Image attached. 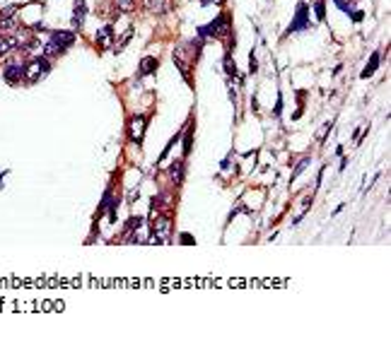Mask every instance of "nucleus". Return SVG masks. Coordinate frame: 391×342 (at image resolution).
I'll return each mask as SVG.
<instances>
[{"label":"nucleus","instance_id":"12","mask_svg":"<svg viewBox=\"0 0 391 342\" xmlns=\"http://www.w3.org/2000/svg\"><path fill=\"white\" fill-rule=\"evenodd\" d=\"M157 65H160V63H157V58H152V55H145V58L140 60V68H138V72H140L143 77H145V75H152V72L157 70Z\"/></svg>","mask_w":391,"mask_h":342},{"label":"nucleus","instance_id":"21","mask_svg":"<svg viewBox=\"0 0 391 342\" xmlns=\"http://www.w3.org/2000/svg\"><path fill=\"white\" fill-rule=\"evenodd\" d=\"M130 36H133V32H126V34L121 36V41H118V44H116V46H113V51H116V53H118V51H123V49H126V44H128V41H130Z\"/></svg>","mask_w":391,"mask_h":342},{"label":"nucleus","instance_id":"19","mask_svg":"<svg viewBox=\"0 0 391 342\" xmlns=\"http://www.w3.org/2000/svg\"><path fill=\"white\" fill-rule=\"evenodd\" d=\"M314 12H317V19H321V22L326 19V2H324V0H317V2H314Z\"/></svg>","mask_w":391,"mask_h":342},{"label":"nucleus","instance_id":"20","mask_svg":"<svg viewBox=\"0 0 391 342\" xmlns=\"http://www.w3.org/2000/svg\"><path fill=\"white\" fill-rule=\"evenodd\" d=\"M191 135H193V128H188L186 135H184V159L191 154Z\"/></svg>","mask_w":391,"mask_h":342},{"label":"nucleus","instance_id":"7","mask_svg":"<svg viewBox=\"0 0 391 342\" xmlns=\"http://www.w3.org/2000/svg\"><path fill=\"white\" fill-rule=\"evenodd\" d=\"M307 27H309V7H307V2H299L297 12H295V19H292L287 34H290V32H302V29H307Z\"/></svg>","mask_w":391,"mask_h":342},{"label":"nucleus","instance_id":"15","mask_svg":"<svg viewBox=\"0 0 391 342\" xmlns=\"http://www.w3.org/2000/svg\"><path fill=\"white\" fill-rule=\"evenodd\" d=\"M379 60H382V55H379V53H372L370 63H367V68L362 70V77H365V80H367V77H372L374 72H377V68H379Z\"/></svg>","mask_w":391,"mask_h":342},{"label":"nucleus","instance_id":"2","mask_svg":"<svg viewBox=\"0 0 391 342\" xmlns=\"http://www.w3.org/2000/svg\"><path fill=\"white\" fill-rule=\"evenodd\" d=\"M223 36H229V15H227V12H223L220 17H215L210 24H205V27H198V39H201V41L223 39Z\"/></svg>","mask_w":391,"mask_h":342},{"label":"nucleus","instance_id":"3","mask_svg":"<svg viewBox=\"0 0 391 342\" xmlns=\"http://www.w3.org/2000/svg\"><path fill=\"white\" fill-rule=\"evenodd\" d=\"M75 44V34L73 32H54L51 39H49V44L44 46V55H60L65 49H70Z\"/></svg>","mask_w":391,"mask_h":342},{"label":"nucleus","instance_id":"1","mask_svg":"<svg viewBox=\"0 0 391 342\" xmlns=\"http://www.w3.org/2000/svg\"><path fill=\"white\" fill-rule=\"evenodd\" d=\"M201 39H193V41H184V44H179L176 49H174V63H176V68L186 75V80H191L188 75H191V68L196 65V60H198V55H201Z\"/></svg>","mask_w":391,"mask_h":342},{"label":"nucleus","instance_id":"11","mask_svg":"<svg viewBox=\"0 0 391 342\" xmlns=\"http://www.w3.org/2000/svg\"><path fill=\"white\" fill-rule=\"evenodd\" d=\"M94 39H97V46H99V49H109V46H112V39H113V29L107 24V27H102V29L97 32Z\"/></svg>","mask_w":391,"mask_h":342},{"label":"nucleus","instance_id":"29","mask_svg":"<svg viewBox=\"0 0 391 342\" xmlns=\"http://www.w3.org/2000/svg\"><path fill=\"white\" fill-rule=\"evenodd\" d=\"M201 2H203V5H210V2H215V5H223L224 0H201Z\"/></svg>","mask_w":391,"mask_h":342},{"label":"nucleus","instance_id":"10","mask_svg":"<svg viewBox=\"0 0 391 342\" xmlns=\"http://www.w3.org/2000/svg\"><path fill=\"white\" fill-rule=\"evenodd\" d=\"M85 15H87V5H85V0H75L73 5V27H82V22H85Z\"/></svg>","mask_w":391,"mask_h":342},{"label":"nucleus","instance_id":"6","mask_svg":"<svg viewBox=\"0 0 391 342\" xmlns=\"http://www.w3.org/2000/svg\"><path fill=\"white\" fill-rule=\"evenodd\" d=\"M152 232H155V236H152V241H155V244L167 241L169 232H171V217H167V215L155 217V219H152Z\"/></svg>","mask_w":391,"mask_h":342},{"label":"nucleus","instance_id":"16","mask_svg":"<svg viewBox=\"0 0 391 342\" xmlns=\"http://www.w3.org/2000/svg\"><path fill=\"white\" fill-rule=\"evenodd\" d=\"M19 27L17 17H0V32H12Z\"/></svg>","mask_w":391,"mask_h":342},{"label":"nucleus","instance_id":"17","mask_svg":"<svg viewBox=\"0 0 391 342\" xmlns=\"http://www.w3.org/2000/svg\"><path fill=\"white\" fill-rule=\"evenodd\" d=\"M224 72H227L229 77H239V72H237V65H234V60H232L229 51L224 53Z\"/></svg>","mask_w":391,"mask_h":342},{"label":"nucleus","instance_id":"23","mask_svg":"<svg viewBox=\"0 0 391 342\" xmlns=\"http://www.w3.org/2000/svg\"><path fill=\"white\" fill-rule=\"evenodd\" d=\"M17 15V5H10L5 10H0V17H15Z\"/></svg>","mask_w":391,"mask_h":342},{"label":"nucleus","instance_id":"14","mask_svg":"<svg viewBox=\"0 0 391 342\" xmlns=\"http://www.w3.org/2000/svg\"><path fill=\"white\" fill-rule=\"evenodd\" d=\"M169 179L174 181V183H181V181H184V159H179V162H174L169 166Z\"/></svg>","mask_w":391,"mask_h":342},{"label":"nucleus","instance_id":"18","mask_svg":"<svg viewBox=\"0 0 391 342\" xmlns=\"http://www.w3.org/2000/svg\"><path fill=\"white\" fill-rule=\"evenodd\" d=\"M113 5H116V10H121V12H133V10H135V0H113Z\"/></svg>","mask_w":391,"mask_h":342},{"label":"nucleus","instance_id":"9","mask_svg":"<svg viewBox=\"0 0 391 342\" xmlns=\"http://www.w3.org/2000/svg\"><path fill=\"white\" fill-rule=\"evenodd\" d=\"M145 10L152 15H167L171 10V0H145Z\"/></svg>","mask_w":391,"mask_h":342},{"label":"nucleus","instance_id":"8","mask_svg":"<svg viewBox=\"0 0 391 342\" xmlns=\"http://www.w3.org/2000/svg\"><path fill=\"white\" fill-rule=\"evenodd\" d=\"M24 65L27 63H22V60H10L5 65V82L7 85H17L19 77H24Z\"/></svg>","mask_w":391,"mask_h":342},{"label":"nucleus","instance_id":"22","mask_svg":"<svg viewBox=\"0 0 391 342\" xmlns=\"http://www.w3.org/2000/svg\"><path fill=\"white\" fill-rule=\"evenodd\" d=\"M140 222H143L140 217H130L128 224H126V232H133V229H138V227H140Z\"/></svg>","mask_w":391,"mask_h":342},{"label":"nucleus","instance_id":"28","mask_svg":"<svg viewBox=\"0 0 391 342\" xmlns=\"http://www.w3.org/2000/svg\"><path fill=\"white\" fill-rule=\"evenodd\" d=\"M362 17H365V15H362L360 10H357V12H353V22H362Z\"/></svg>","mask_w":391,"mask_h":342},{"label":"nucleus","instance_id":"24","mask_svg":"<svg viewBox=\"0 0 391 342\" xmlns=\"http://www.w3.org/2000/svg\"><path fill=\"white\" fill-rule=\"evenodd\" d=\"M335 7H338V10H343V12H350L353 2H350V0H335Z\"/></svg>","mask_w":391,"mask_h":342},{"label":"nucleus","instance_id":"4","mask_svg":"<svg viewBox=\"0 0 391 342\" xmlns=\"http://www.w3.org/2000/svg\"><path fill=\"white\" fill-rule=\"evenodd\" d=\"M51 70V65H49V60L44 58V55H39V58H32L27 65H24V77H27V82H39L41 77H46Z\"/></svg>","mask_w":391,"mask_h":342},{"label":"nucleus","instance_id":"27","mask_svg":"<svg viewBox=\"0 0 391 342\" xmlns=\"http://www.w3.org/2000/svg\"><path fill=\"white\" fill-rule=\"evenodd\" d=\"M249 70H251V72H256V60H254V55L249 58Z\"/></svg>","mask_w":391,"mask_h":342},{"label":"nucleus","instance_id":"13","mask_svg":"<svg viewBox=\"0 0 391 342\" xmlns=\"http://www.w3.org/2000/svg\"><path fill=\"white\" fill-rule=\"evenodd\" d=\"M15 46H17V36H12V34L0 36V58H2L5 53H10Z\"/></svg>","mask_w":391,"mask_h":342},{"label":"nucleus","instance_id":"26","mask_svg":"<svg viewBox=\"0 0 391 342\" xmlns=\"http://www.w3.org/2000/svg\"><path fill=\"white\" fill-rule=\"evenodd\" d=\"M282 113V97L278 99V104H276V108H273V116H280Z\"/></svg>","mask_w":391,"mask_h":342},{"label":"nucleus","instance_id":"5","mask_svg":"<svg viewBox=\"0 0 391 342\" xmlns=\"http://www.w3.org/2000/svg\"><path fill=\"white\" fill-rule=\"evenodd\" d=\"M148 123H150V116L145 113H138V116H133L128 121V138L130 143L140 145L143 143V138H145V130H148Z\"/></svg>","mask_w":391,"mask_h":342},{"label":"nucleus","instance_id":"25","mask_svg":"<svg viewBox=\"0 0 391 342\" xmlns=\"http://www.w3.org/2000/svg\"><path fill=\"white\" fill-rule=\"evenodd\" d=\"M331 126H334V123H331V121H329V123H326V126L321 128V130H319V143H321V140H324V138H326V133H329V130H331Z\"/></svg>","mask_w":391,"mask_h":342}]
</instances>
